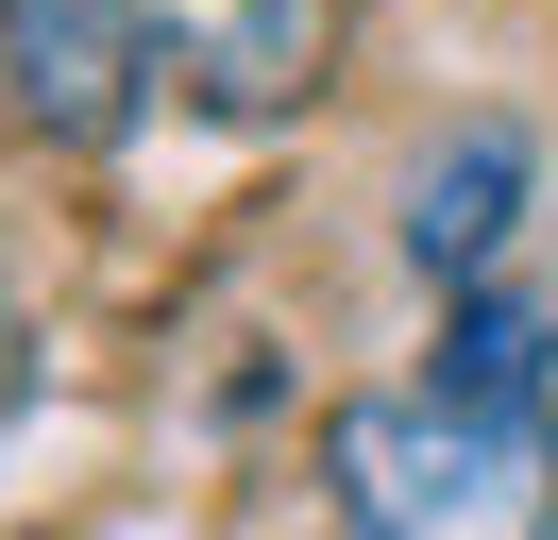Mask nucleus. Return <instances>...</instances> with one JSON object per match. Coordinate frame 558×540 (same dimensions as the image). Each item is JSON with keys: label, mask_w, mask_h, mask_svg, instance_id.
<instances>
[{"label": "nucleus", "mask_w": 558, "mask_h": 540, "mask_svg": "<svg viewBox=\"0 0 558 540\" xmlns=\"http://www.w3.org/2000/svg\"><path fill=\"white\" fill-rule=\"evenodd\" d=\"M508 202H524V135H508V119L440 135V152H423V186H407V254H423V270H490Z\"/></svg>", "instance_id": "20e7f679"}, {"label": "nucleus", "mask_w": 558, "mask_h": 540, "mask_svg": "<svg viewBox=\"0 0 558 540\" xmlns=\"http://www.w3.org/2000/svg\"><path fill=\"white\" fill-rule=\"evenodd\" d=\"M440 371H457V389H508V405H558V321L524 287H474L457 338H440Z\"/></svg>", "instance_id": "39448f33"}, {"label": "nucleus", "mask_w": 558, "mask_h": 540, "mask_svg": "<svg viewBox=\"0 0 558 540\" xmlns=\"http://www.w3.org/2000/svg\"><path fill=\"white\" fill-rule=\"evenodd\" d=\"M322 472H339L355 540H558V405L508 389H355L322 422Z\"/></svg>", "instance_id": "f257e3e1"}, {"label": "nucleus", "mask_w": 558, "mask_h": 540, "mask_svg": "<svg viewBox=\"0 0 558 540\" xmlns=\"http://www.w3.org/2000/svg\"><path fill=\"white\" fill-rule=\"evenodd\" d=\"M17 389H35V321H17V287H0V422H17Z\"/></svg>", "instance_id": "423d86ee"}, {"label": "nucleus", "mask_w": 558, "mask_h": 540, "mask_svg": "<svg viewBox=\"0 0 558 540\" xmlns=\"http://www.w3.org/2000/svg\"><path fill=\"white\" fill-rule=\"evenodd\" d=\"M339 51V0H136V68L204 119H288Z\"/></svg>", "instance_id": "f03ea898"}, {"label": "nucleus", "mask_w": 558, "mask_h": 540, "mask_svg": "<svg viewBox=\"0 0 558 540\" xmlns=\"http://www.w3.org/2000/svg\"><path fill=\"white\" fill-rule=\"evenodd\" d=\"M0 85L51 135H119V101L153 85L136 68V0H0Z\"/></svg>", "instance_id": "7ed1b4c3"}]
</instances>
